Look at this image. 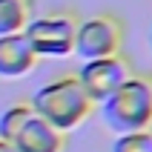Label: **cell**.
<instances>
[{
  "instance_id": "cell-1",
  "label": "cell",
  "mask_w": 152,
  "mask_h": 152,
  "mask_svg": "<svg viewBox=\"0 0 152 152\" xmlns=\"http://www.w3.org/2000/svg\"><path fill=\"white\" fill-rule=\"evenodd\" d=\"M101 115L115 135L152 129V75L132 72L101 103Z\"/></svg>"
},
{
  "instance_id": "cell-7",
  "label": "cell",
  "mask_w": 152,
  "mask_h": 152,
  "mask_svg": "<svg viewBox=\"0 0 152 152\" xmlns=\"http://www.w3.org/2000/svg\"><path fill=\"white\" fill-rule=\"evenodd\" d=\"M37 63V55L29 46L23 32L0 37V77H23Z\"/></svg>"
},
{
  "instance_id": "cell-4",
  "label": "cell",
  "mask_w": 152,
  "mask_h": 152,
  "mask_svg": "<svg viewBox=\"0 0 152 152\" xmlns=\"http://www.w3.org/2000/svg\"><path fill=\"white\" fill-rule=\"evenodd\" d=\"M124 46V23L115 15H92L77 20L75 55L80 60H98L121 55Z\"/></svg>"
},
{
  "instance_id": "cell-8",
  "label": "cell",
  "mask_w": 152,
  "mask_h": 152,
  "mask_svg": "<svg viewBox=\"0 0 152 152\" xmlns=\"http://www.w3.org/2000/svg\"><path fill=\"white\" fill-rule=\"evenodd\" d=\"M29 20H32L29 0H0V37L23 32Z\"/></svg>"
},
{
  "instance_id": "cell-11",
  "label": "cell",
  "mask_w": 152,
  "mask_h": 152,
  "mask_svg": "<svg viewBox=\"0 0 152 152\" xmlns=\"http://www.w3.org/2000/svg\"><path fill=\"white\" fill-rule=\"evenodd\" d=\"M149 43H152V32H149Z\"/></svg>"
},
{
  "instance_id": "cell-2",
  "label": "cell",
  "mask_w": 152,
  "mask_h": 152,
  "mask_svg": "<svg viewBox=\"0 0 152 152\" xmlns=\"http://www.w3.org/2000/svg\"><path fill=\"white\" fill-rule=\"evenodd\" d=\"M34 115H40L49 126H55L58 132H72L92 115L95 103L86 98V92L80 89L75 75H60L49 83H43L32 98Z\"/></svg>"
},
{
  "instance_id": "cell-6",
  "label": "cell",
  "mask_w": 152,
  "mask_h": 152,
  "mask_svg": "<svg viewBox=\"0 0 152 152\" xmlns=\"http://www.w3.org/2000/svg\"><path fill=\"white\" fill-rule=\"evenodd\" d=\"M9 144L17 152H63L66 146V135L49 126L40 115H34V109L23 118V124L9 135Z\"/></svg>"
},
{
  "instance_id": "cell-5",
  "label": "cell",
  "mask_w": 152,
  "mask_h": 152,
  "mask_svg": "<svg viewBox=\"0 0 152 152\" xmlns=\"http://www.w3.org/2000/svg\"><path fill=\"white\" fill-rule=\"evenodd\" d=\"M132 75V63L124 55H112V58H98V60H83V66L77 69V83L86 92V98L101 106L115 89H118L126 77Z\"/></svg>"
},
{
  "instance_id": "cell-3",
  "label": "cell",
  "mask_w": 152,
  "mask_h": 152,
  "mask_svg": "<svg viewBox=\"0 0 152 152\" xmlns=\"http://www.w3.org/2000/svg\"><path fill=\"white\" fill-rule=\"evenodd\" d=\"M29 46L37 58H66L75 52V34H77V17L69 12L46 17H32L23 29Z\"/></svg>"
},
{
  "instance_id": "cell-10",
  "label": "cell",
  "mask_w": 152,
  "mask_h": 152,
  "mask_svg": "<svg viewBox=\"0 0 152 152\" xmlns=\"http://www.w3.org/2000/svg\"><path fill=\"white\" fill-rule=\"evenodd\" d=\"M0 152H17V149L9 144V141H3V138H0Z\"/></svg>"
},
{
  "instance_id": "cell-9",
  "label": "cell",
  "mask_w": 152,
  "mask_h": 152,
  "mask_svg": "<svg viewBox=\"0 0 152 152\" xmlns=\"http://www.w3.org/2000/svg\"><path fill=\"white\" fill-rule=\"evenodd\" d=\"M112 152H152V129L118 135L112 144Z\"/></svg>"
}]
</instances>
